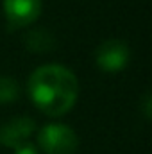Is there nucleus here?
Here are the masks:
<instances>
[{"label": "nucleus", "instance_id": "nucleus-1", "mask_svg": "<svg viewBox=\"0 0 152 154\" xmlns=\"http://www.w3.org/2000/svg\"><path fill=\"white\" fill-rule=\"evenodd\" d=\"M27 90L34 106L48 116L68 113L79 97L75 74L70 68L56 63L36 68L29 77Z\"/></svg>", "mask_w": 152, "mask_h": 154}, {"label": "nucleus", "instance_id": "nucleus-2", "mask_svg": "<svg viewBox=\"0 0 152 154\" xmlns=\"http://www.w3.org/2000/svg\"><path fill=\"white\" fill-rule=\"evenodd\" d=\"M38 145L45 154H74L79 147V138L65 124H47L38 133Z\"/></svg>", "mask_w": 152, "mask_h": 154}, {"label": "nucleus", "instance_id": "nucleus-3", "mask_svg": "<svg viewBox=\"0 0 152 154\" xmlns=\"http://www.w3.org/2000/svg\"><path fill=\"white\" fill-rule=\"evenodd\" d=\"M129 47L122 39H106L95 52V61L102 72L116 74L129 63Z\"/></svg>", "mask_w": 152, "mask_h": 154}, {"label": "nucleus", "instance_id": "nucleus-4", "mask_svg": "<svg viewBox=\"0 0 152 154\" xmlns=\"http://www.w3.org/2000/svg\"><path fill=\"white\" fill-rule=\"evenodd\" d=\"M4 13L11 29L31 25L41 13V0H4Z\"/></svg>", "mask_w": 152, "mask_h": 154}, {"label": "nucleus", "instance_id": "nucleus-5", "mask_svg": "<svg viewBox=\"0 0 152 154\" xmlns=\"http://www.w3.org/2000/svg\"><path fill=\"white\" fill-rule=\"evenodd\" d=\"M36 131V122L31 116H14L0 125V143L9 149H16L32 136Z\"/></svg>", "mask_w": 152, "mask_h": 154}, {"label": "nucleus", "instance_id": "nucleus-6", "mask_svg": "<svg viewBox=\"0 0 152 154\" xmlns=\"http://www.w3.org/2000/svg\"><path fill=\"white\" fill-rule=\"evenodd\" d=\"M25 45L34 52H45V50H50L54 47V38L43 29L31 31L27 34V38H25Z\"/></svg>", "mask_w": 152, "mask_h": 154}, {"label": "nucleus", "instance_id": "nucleus-7", "mask_svg": "<svg viewBox=\"0 0 152 154\" xmlns=\"http://www.w3.org/2000/svg\"><path fill=\"white\" fill-rule=\"evenodd\" d=\"M20 95V86L13 77H0V104L14 102Z\"/></svg>", "mask_w": 152, "mask_h": 154}, {"label": "nucleus", "instance_id": "nucleus-8", "mask_svg": "<svg viewBox=\"0 0 152 154\" xmlns=\"http://www.w3.org/2000/svg\"><path fill=\"white\" fill-rule=\"evenodd\" d=\"M14 154H38V149L32 143H23L14 149Z\"/></svg>", "mask_w": 152, "mask_h": 154}, {"label": "nucleus", "instance_id": "nucleus-9", "mask_svg": "<svg viewBox=\"0 0 152 154\" xmlns=\"http://www.w3.org/2000/svg\"><path fill=\"white\" fill-rule=\"evenodd\" d=\"M143 115L145 118H150V93H145V97H143Z\"/></svg>", "mask_w": 152, "mask_h": 154}]
</instances>
